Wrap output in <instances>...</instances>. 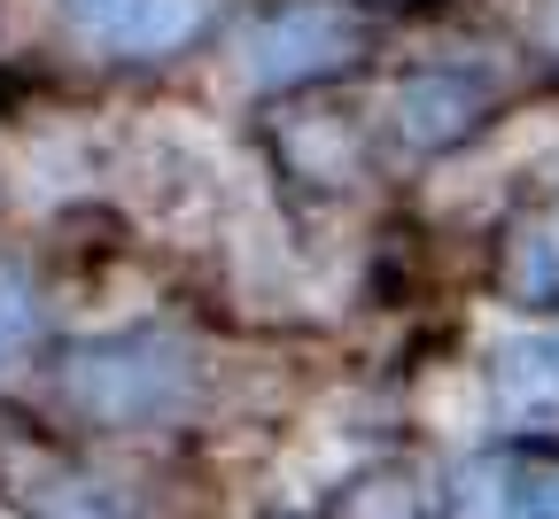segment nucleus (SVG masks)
<instances>
[{"label":"nucleus","instance_id":"obj_1","mask_svg":"<svg viewBox=\"0 0 559 519\" xmlns=\"http://www.w3.org/2000/svg\"><path fill=\"white\" fill-rule=\"evenodd\" d=\"M62 396L94 426H164L194 403V349L156 334V326L102 334L86 349H70Z\"/></svg>","mask_w":559,"mask_h":519},{"label":"nucleus","instance_id":"obj_2","mask_svg":"<svg viewBox=\"0 0 559 519\" xmlns=\"http://www.w3.org/2000/svg\"><path fill=\"white\" fill-rule=\"evenodd\" d=\"M210 9H218V0H55L70 39H86L94 55H117V62L194 47L210 32Z\"/></svg>","mask_w":559,"mask_h":519},{"label":"nucleus","instance_id":"obj_3","mask_svg":"<svg viewBox=\"0 0 559 519\" xmlns=\"http://www.w3.org/2000/svg\"><path fill=\"white\" fill-rule=\"evenodd\" d=\"M349 55H358V16L304 0V9H280L249 32V79L257 86H296V79H319V70H334Z\"/></svg>","mask_w":559,"mask_h":519},{"label":"nucleus","instance_id":"obj_4","mask_svg":"<svg viewBox=\"0 0 559 519\" xmlns=\"http://www.w3.org/2000/svg\"><path fill=\"white\" fill-rule=\"evenodd\" d=\"M489 388L513 426H559V326L506 334L489 357Z\"/></svg>","mask_w":559,"mask_h":519},{"label":"nucleus","instance_id":"obj_5","mask_svg":"<svg viewBox=\"0 0 559 519\" xmlns=\"http://www.w3.org/2000/svg\"><path fill=\"white\" fill-rule=\"evenodd\" d=\"M451 519H559V473L474 466L451 488Z\"/></svg>","mask_w":559,"mask_h":519},{"label":"nucleus","instance_id":"obj_6","mask_svg":"<svg viewBox=\"0 0 559 519\" xmlns=\"http://www.w3.org/2000/svg\"><path fill=\"white\" fill-rule=\"evenodd\" d=\"M39 326H47V303H39V279H32L24 264H9V256H0V373H16V364L32 357Z\"/></svg>","mask_w":559,"mask_h":519},{"label":"nucleus","instance_id":"obj_7","mask_svg":"<svg viewBox=\"0 0 559 519\" xmlns=\"http://www.w3.org/2000/svg\"><path fill=\"white\" fill-rule=\"evenodd\" d=\"M466 109H474L466 79H419L404 94V132L412 140H451V132H466Z\"/></svg>","mask_w":559,"mask_h":519},{"label":"nucleus","instance_id":"obj_8","mask_svg":"<svg viewBox=\"0 0 559 519\" xmlns=\"http://www.w3.org/2000/svg\"><path fill=\"white\" fill-rule=\"evenodd\" d=\"M39 519H132V504L109 481H55L39 496Z\"/></svg>","mask_w":559,"mask_h":519},{"label":"nucleus","instance_id":"obj_9","mask_svg":"<svg viewBox=\"0 0 559 519\" xmlns=\"http://www.w3.org/2000/svg\"><path fill=\"white\" fill-rule=\"evenodd\" d=\"M551 47H559V9H551Z\"/></svg>","mask_w":559,"mask_h":519}]
</instances>
